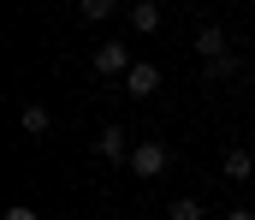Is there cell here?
Instances as JSON below:
<instances>
[{
	"instance_id": "5b68a950",
	"label": "cell",
	"mask_w": 255,
	"mask_h": 220,
	"mask_svg": "<svg viewBox=\"0 0 255 220\" xmlns=\"http://www.w3.org/2000/svg\"><path fill=\"white\" fill-rule=\"evenodd\" d=\"M196 54H202V60H226V54H232V48H226V30H220V24H202V30H196Z\"/></svg>"
},
{
	"instance_id": "ba28073f",
	"label": "cell",
	"mask_w": 255,
	"mask_h": 220,
	"mask_svg": "<svg viewBox=\"0 0 255 220\" xmlns=\"http://www.w3.org/2000/svg\"><path fill=\"white\" fill-rule=\"evenodd\" d=\"M130 30H136V36H154V30H160V6H154V0H136V6H130Z\"/></svg>"
},
{
	"instance_id": "6da1fadb",
	"label": "cell",
	"mask_w": 255,
	"mask_h": 220,
	"mask_svg": "<svg viewBox=\"0 0 255 220\" xmlns=\"http://www.w3.org/2000/svg\"><path fill=\"white\" fill-rule=\"evenodd\" d=\"M166 161H172V155H166V143H154V137H142V143H130V173H136V179H160V173H166Z\"/></svg>"
},
{
	"instance_id": "277c9868",
	"label": "cell",
	"mask_w": 255,
	"mask_h": 220,
	"mask_svg": "<svg viewBox=\"0 0 255 220\" xmlns=\"http://www.w3.org/2000/svg\"><path fill=\"white\" fill-rule=\"evenodd\" d=\"M95 155H101V161H113V167H125V161H130V137L119 131V125H101V137H95Z\"/></svg>"
},
{
	"instance_id": "8992f818",
	"label": "cell",
	"mask_w": 255,
	"mask_h": 220,
	"mask_svg": "<svg viewBox=\"0 0 255 220\" xmlns=\"http://www.w3.org/2000/svg\"><path fill=\"white\" fill-rule=\"evenodd\" d=\"M48 125H54V113H48L42 101H30V107H18V131H24V137H48Z\"/></svg>"
},
{
	"instance_id": "3957f363",
	"label": "cell",
	"mask_w": 255,
	"mask_h": 220,
	"mask_svg": "<svg viewBox=\"0 0 255 220\" xmlns=\"http://www.w3.org/2000/svg\"><path fill=\"white\" fill-rule=\"evenodd\" d=\"M89 66H95V77H125L130 72V48H125V42H101Z\"/></svg>"
},
{
	"instance_id": "9c48e42d",
	"label": "cell",
	"mask_w": 255,
	"mask_h": 220,
	"mask_svg": "<svg viewBox=\"0 0 255 220\" xmlns=\"http://www.w3.org/2000/svg\"><path fill=\"white\" fill-rule=\"evenodd\" d=\"M77 18L83 24H107L113 18V0H77Z\"/></svg>"
},
{
	"instance_id": "7c38bea8",
	"label": "cell",
	"mask_w": 255,
	"mask_h": 220,
	"mask_svg": "<svg viewBox=\"0 0 255 220\" xmlns=\"http://www.w3.org/2000/svg\"><path fill=\"white\" fill-rule=\"evenodd\" d=\"M250 149H255V137H250Z\"/></svg>"
},
{
	"instance_id": "52a82bcc",
	"label": "cell",
	"mask_w": 255,
	"mask_h": 220,
	"mask_svg": "<svg viewBox=\"0 0 255 220\" xmlns=\"http://www.w3.org/2000/svg\"><path fill=\"white\" fill-rule=\"evenodd\" d=\"M220 173L244 185V179H250V173H255V149H226V155H220Z\"/></svg>"
},
{
	"instance_id": "8fae6325",
	"label": "cell",
	"mask_w": 255,
	"mask_h": 220,
	"mask_svg": "<svg viewBox=\"0 0 255 220\" xmlns=\"http://www.w3.org/2000/svg\"><path fill=\"white\" fill-rule=\"evenodd\" d=\"M6 220H36V215H30V209H6Z\"/></svg>"
},
{
	"instance_id": "7a4b0ae2",
	"label": "cell",
	"mask_w": 255,
	"mask_h": 220,
	"mask_svg": "<svg viewBox=\"0 0 255 220\" xmlns=\"http://www.w3.org/2000/svg\"><path fill=\"white\" fill-rule=\"evenodd\" d=\"M125 83L130 101H148V95H160V66H148V60H130V72L119 77Z\"/></svg>"
},
{
	"instance_id": "30bf717a",
	"label": "cell",
	"mask_w": 255,
	"mask_h": 220,
	"mask_svg": "<svg viewBox=\"0 0 255 220\" xmlns=\"http://www.w3.org/2000/svg\"><path fill=\"white\" fill-rule=\"evenodd\" d=\"M220 77H232V54L226 60H208V83H220Z\"/></svg>"
}]
</instances>
